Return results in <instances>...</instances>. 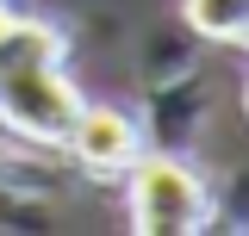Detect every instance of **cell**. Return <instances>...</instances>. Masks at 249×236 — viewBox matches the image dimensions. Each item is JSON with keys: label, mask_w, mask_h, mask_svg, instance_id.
<instances>
[{"label": "cell", "mask_w": 249, "mask_h": 236, "mask_svg": "<svg viewBox=\"0 0 249 236\" xmlns=\"http://www.w3.org/2000/svg\"><path fill=\"white\" fill-rule=\"evenodd\" d=\"M0 112L25 137H69L81 112L56 68V37L25 19H13V31L0 37Z\"/></svg>", "instance_id": "obj_1"}, {"label": "cell", "mask_w": 249, "mask_h": 236, "mask_svg": "<svg viewBox=\"0 0 249 236\" xmlns=\"http://www.w3.org/2000/svg\"><path fill=\"white\" fill-rule=\"evenodd\" d=\"M131 224L150 236H187L206 224V186L187 174L181 162L150 155L131 180Z\"/></svg>", "instance_id": "obj_2"}, {"label": "cell", "mask_w": 249, "mask_h": 236, "mask_svg": "<svg viewBox=\"0 0 249 236\" xmlns=\"http://www.w3.org/2000/svg\"><path fill=\"white\" fill-rule=\"evenodd\" d=\"M69 137H75V155L93 162V168H131V162H137V124L124 112H112V106L75 112Z\"/></svg>", "instance_id": "obj_3"}, {"label": "cell", "mask_w": 249, "mask_h": 236, "mask_svg": "<svg viewBox=\"0 0 249 236\" xmlns=\"http://www.w3.org/2000/svg\"><path fill=\"white\" fill-rule=\"evenodd\" d=\"M187 19L206 37H237L249 25V0H187Z\"/></svg>", "instance_id": "obj_4"}]
</instances>
